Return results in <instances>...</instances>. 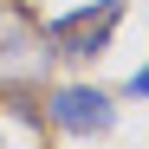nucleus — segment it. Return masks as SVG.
<instances>
[{
  "instance_id": "1",
  "label": "nucleus",
  "mask_w": 149,
  "mask_h": 149,
  "mask_svg": "<svg viewBox=\"0 0 149 149\" xmlns=\"http://www.w3.org/2000/svg\"><path fill=\"white\" fill-rule=\"evenodd\" d=\"M117 26H123V0H84V7L45 19V26H39V45L52 58H104L110 39H117Z\"/></svg>"
},
{
  "instance_id": "2",
  "label": "nucleus",
  "mask_w": 149,
  "mask_h": 149,
  "mask_svg": "<svg viewBox=\"0 0 149 149\" xmlns=\"http://www.w3.org/2000/svg\"><path fill=\"white\" fill-rule=\"evenodd\" d=\"M45 123H52L58 136H110L117 104L97 84H58L52 97H45Z\"/></svg>"
},
{
  "instance_id": "3",
  "label": "nucleus",
  "mask_w": 149,
  "mask_h": 149,
  "mask_svg": "<svg viewBox=\"0 0 149 149\" xmlns=\"http://www.w3.org/2000/svg\"><path fill=\"white\" fill-rule=\"evenodd\" d=\"M45 58H52V52H39V33H0V84L39 78Z\"/></svg>"
},
{
  "instance_id": "4",
  "label": "nucleus",
  "mask_w": 149,
  "mask_h": 149,
  "mask_svg": "<svg viewBox=\"0 0 149 149\" xmlns=\"http://www.w3.org/2000/svg\"><path fill=\"white\" fill-rule=\"evenodd\" d=\"M130 97H149V65L136 71V78H130Z\"/></svg>"
}]
</instances>
